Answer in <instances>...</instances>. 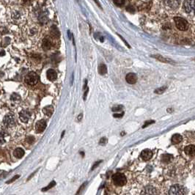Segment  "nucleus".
I'll list each match as a JSON object with an SVG mask.
<instances>
[{"label": "nucleus", "mask_w": 195, "mask_h": 195, "mask_svg": "<svg viewBox=\"0 0 195 195\" xmlns=\"http://www.w3.org/2000/svg\"><path fill=\"white\" fill-rule=\"evenodd\" d=\"M21 98V97L19 96V95L16 94V93H13V94L11 95V99L13 101H17V100H19Z\"/></svg>", "instance_id": "nucleus-28"}, {"label": "nucleus", "mask_w": 195, "mask_h": 195, "mask_svg": "<svg viewBox=\"0 0 195 195\" xmlns=\"http://www.w3.org/2000/svg\"><path fill=\"white\" fill-rule=\"evenodd\" d=\"M113 116L114 117V118H122V117L123 116V112L121 113V114H114Z\"/></svg>", "instance_id": "nucleus-33"}, {"label": "nucleus", "mask_w": 195, "mask_h": 195, "mask_svg": "<svg viewBox=\"0 0 195 195\" xmlns=\"http://www.w3.org/2000/svg\"><path fill=\"white\" fill-rule=\"evenodd\" d=\"M79 120H80V119H81V118H82V114H79Z\"/></svg>", "instance_id": "nucleus-35"}, {"label": "nucleus", "mask_w": 195, "mask_h": 195, "mask_svg": "<svg viewBox=\"0 0 195 195\" xmlns=\"http://www.w3.org/2000/svg\"><path fill=\"white\" fill-rule=\"evenodd\" d=\"M166 89H167V87H159L156 89L155 90V93H156V94H162Z\"/></svg>", "instance_id": "nucleus-23"}, {"label": "nucleus", "mask_w": 195, "mask_h": 195, "mask_svg": "<svg viewBox=\"0 0 195 195\" xmlns=\"http://www.w3.org/2000/svg\"><path fill=\"white\" fill-rule=\"evenodd\" d=\"M126 80L128 84H134L137 81V76H136V74L134 73H130L126 75Z\"/></svg>", "instance_id": "nucleus-10"}, {"label": "nucleus", "mask_w": 195, "mask_h": 195, "mask_svg": "<svg viewBox=\"0 0 195 195\" xmlns=\"http://www.w3.org/2000/svg\"><path fill=\"white\" fill-rule=\"evenodd\" d=\"M153 156V152L150 150H144L141 153V158L142 159H143L144 161H148V160H150V158Z\"/></svg>", "instance_id": "nucleus-11"}, {"label": "nucleus", "mask_w": 195, "mask_h": 195, "mask_svg": "<svg viewBox=\"0 0 195 195\" xmlns=\"http://www.w3.org/2000/svg\"><path fill=\"white\" fill-rule=\"evenodd\" d=\"M21 10H13L12 15H11V18H12L13 21L15 22V24H19L20 21L23 20V16H22L21 13H20Z\"/></svg>", "instance_id": "nucleus-8"}, {"label": "nucleus", "mask_w": 195, "mask_h": 195, "mask_svg": "<svg viewBox=\"0 0 195 195\" xmlns=\"http://www.w3.org/2000/svg\"><path fill=\"white\" fill-rule=\"evenodd\" d=\"M4 124L7 127H11L15 124V118L13 115L11 114H9L5 117L4 118Z\"/></svg>", "instance_id": "nucleus-7"}, {"label": "nucleus", "mask_w": 195, "mask_h": 195, "mask_svg": "<svg viewBox=\"0 0 195 195\" xmlns=\"http://www.w3.org/2000/svg\"><path fill=\"white\" fill-rule=\"evenodd\" d=\"M42 48L43 50L47 51L51 48V42L49 39L45 38L42 42Z\"/></svg>", "instance_id": "nucleus-15"}, {"label": "nucleus", "mask_w": 195, "mask_h": 195, "mask_svg": "<svg viewBox=\"0 0 195 195\" xmlns=\"http://www.w3.org/2000/svg\"><path fill=\"white\" fill-rule=\"evenodd\" d=\"M98 73L101 75H105L107 73V67L105 64L101 63L99 66H98Z\"/></svg>", "instance_id": "nucleus-20"}, {"label": "nucleus", "mask_w": 195, "mask_h": 195, "mask_svg": "<svg viewBox=\"0 0 195 195\" xmlns=\"http://www.w3.org/2000/svg\"><path fill=\"white\" fill-rule=\"evenodd\" d=\"M183 9L186 13L190 15H194L195 14V1H185L183 2Z\"/></svg>", "instance_id": "nucleus-4"}, {"label": "nucleus", "mask_w": 195, "mask_h": 195, "mask_svg": "<svg viewBox=\"0 0 195 195\" xmlns=\"http://www.w3.org/2000/svg\"><path fill=\"white\" fill-rule=\"evenodd\" d=\"M55 184H56L55 181H51L50 183H49V185L48 186H46V187H45V188H43L42 191H43V192H45V191L49 190V188H52V187H54V186H55Z\"/></svg>", "instance_id": "nucleus-25"}, {"label": "nucleus", "mask_w": 195, "mask_h": 195, "mask_svg": "<svg viewBox=\"0 0 195 195\" xmlns=\"http://www.w3.org/2000/svg\"><path fill=\"white\" fill-rule=\"evenodd\" d=\"M46 76H47V79H49V81H52L57 79V74L54 70L49 69L48 70L47 72H46Z\"/></svg>", "instance_id": "nucleus-12"}, {"label": "nucleus", "mask_w": 195, "mask_h": 195, "mask_svg": "<svg viewBox=\"0 0 195 195\" xmlns=\"http://www.w3.org/2000/svg\"><path fill=\"white\" fill-rule=\"evenodd\" d=\"M45 127H46V123L44 120H41L37 122L35 125V130L37 133H41L45 130Z\"/></svg>", "instance_id": "nucleus-9"}, {"label": "nucleus", "mask_w": 195, "mask_h": 195, "mask_svg": "<svg viewBox=\"0 0 195 195\" xmlns=\"http://www.w3.org/2000/svg\"><path fill=\"white\" fill-rule=\"evenodd\" d=\"M112 180L114 183L118 186H123L127 183L126 176L122 173H116L112 176Z\"/></svg>", "instance_id": "nucleus-2"}, {"label": "nucleus", "mask_w": 195, "mask_h": 195, "mask_svg": "<svg viewBox=\"0 0 195 195\" xmlns=\"http://www.w3.org/2000/svg\"><path fill=\"white\" fill-rule=\"evenodd\" d=\"M35 137L32 136H29V137H27V138L26 139V142H28L29 144H32V143L35 142Z\"/></svg>", "instance_id": "nucleus-26"}, {"label": "nucleus", "mask_w": 195, "mask_h": 195, "mask_svg": "<svg viewBox=\"0 0 195 195\" xmlns=\"http://www.w3.org/2000/svg\"><path fill=\"white\" fill-rule=\"evenodd\" d=\"M167 4L170 7H171L172 8H176V7H178L179 4H180V1H167Z\"/></svg>", "instance_id": "nucleus-22"}, {"label": "nucleus", "mask_w": 195, "mask_h": 195, "mask_svg": "<svg viewBox=\"0 0 195 195\" xmlns=\"http://www.w3.org/2000/svg\"><path fill=\"white\" fill-rule=\"evenodd\" d=\"M174 21L175 22L177 28L179 30L186 31L188 29V23L186 20H185L183 18H180V17H175Z\"/></svg>", "instance_id": "nucleus-3"}, {"label": "nucleus", "mask_w": 195, "mask_h": 195, "mask_svg": "<svg viewBox=\"0 0 195 195\" xmlns=\"http://www.w3.org/2000/svg\"><path fill=\"white\" fill-rule=\"evenodd\" d=\"M155 123V121H153V120H149V121L145 122V124H144V126H142V128H145V127H147V126H149V125L153 124V123Z\"/></svg>", "instance_id": "nucleus-31"}, {"label": "nucleus", "mask_w": 195, "mask_h": 195, "mask_svg": "<svg viewBox=\"0 0 195 195\" xmlns=\"http://www.w3.org/2000/svg\"><path fill=\"white\" fill-rule=\"evenodd\" d=\"M39 80L37 74L35 72H29L25 77V81L27 84L31 86L35 85Z\"/></svg>", "instance_id": "nucleus-5"}, {"label": "nucleus", "mask_w": 195, "mask_h": 195, "mask_svg": "<svg viewBox=\"0 0 195 195\" xmlns=\"http://www.w3.org/2000/svg\"><path fill=\"white\" fill-rule=\"evenodd\" d=\"M172 158V156L170 154H164L162 157V160L164 163H169L171 162Z\"/></svg>", "instance_id": "nucleus-21"}, {"label": "nucleus", "mask_w": 195, "mask_h": 195, "mask_svg": "<svg viewBox=\"0 0 195 195\" xmlns=\"http://www.w3.org/2000/svg\"><path fill=\"white\" fill-rule=\"evenodd\" d=\"M186 190L184 187L180 185L172 186L168 191V195H185Z\"/></svg>", "instance_id": "nucleus-1"}, {"label": "nucleus", "mask_w": 195, "mask_h": 195, "mask_svg": "<svg viewBox=\"0 0 195 195\" xmlns=\"http://www.w3.org/2000/svg\"><path fill=\"white\" fill-rule=\"evenodd\" d=\"M19 178V175H15V176H14L13 178L12 179H10V180H8V181L7 182V183H13V181H15L16 179H18Z\"/></svg>", "instance_id": "nucleus-32"}, {"label": "nucleus", "mask_w": 195, "mask_h": 195, "mask_svg": "<svg viewBox=\"0 0 195 195\" xmlns=\"http://www.w3.org/2000/svg\"><path fill=\"white\" fill-rule=\"evenodd\" d=\"M184 152L189 156H195V146L194 145H188L184 148Z\"/></svg>", "instance_id": "nucleus-14"}, {"label": "nucleus", "mask_w": 195, "mask_h": 195, "mask_svg": "<svg viewBox=\"0 0 195 195\" xmlns=\"http://www.w3.org/2000/svg\"><path fill=\"white\" fill-rule=\"evenodd\" d=\"M123 109V106H122V105H117V106H113L112 109V112H115L121 111Z\"/></svg>", "instance_id": "nucleus-24"}, {"label": "nucleus", "mask_w": 195, "mask_h": 195, "mask_svg": "<svg viewBox=\"0 0 195 195\" xmlns=\"http://www.w3.org/2000/svg\"><path fill=\"white\" fill-rule=\"evenodd\" d=\"M125 1H123V0H117V1H114V3L116 4V5H119V6H121V5H124Z\"/></svg>", "instance_id": "nucleus-30"}, {"label": "nucleus", "mask_w": 195, "mask_h": 195, "mask_svg": "<svg viewBox=\"0 0 195 195\" xmlns=\"http://www.w3.org/2000/svg\"><path fill=\"white\" fill-rule=\"evenodd\" d=\"M14 156L17 158H21L24 156V150L21 148H16L13 152Z\"/></svg>", "instance_id": "nucleus-17"}, {"label": "nucleus", "mask_w": 195, "mask_h": 195, "mask_svg": "<svg viewBox=\"0 0 195 195\" xmlns=\"http://www.w3.org/2000/svg\"><path fill=\"white\" fill-rule=\"evenodd\" d=\"M101 161H100V162H96V163L94 164V166H93V168H92V170H93L95 168V167H97L98 166V164H99L101 163Z\"/></svg>", "instance_id": "nucleus-34"}, {"label": "nucleus", "mask_w": 195, "mask_h": 195, "mask_svg": "<svg viewBox=\"0 0 195 195\" xmlns=\"http://www.w3.org/2000/svg\"><path fill=\"white\" fill-rule=\"evenodd\" d=\"M171 140L172 144H178V143H180L183 140V137H182L181 135L176 134H174L172 136Z\"/></svg>", "instance_id": "nucleus-18"}, {"label": "nucleus", "mask_w": 195, "mask_h": 195, "mask_svg": "<svg viewBox=\"0 0 195 195\" xmlns=\"http://www.w3.org/2000/svg\"><path fill=\"white\" fill-rule=\"evenodd\" d=\"M19 118H20L21 120L24 123H27L30 118V113L27 111H22L19 114Z\"/></svg>", "instance_id": "nucleus-13"}, {"label": "nucleus", "mask_w": 195, "mask_h": 195, "mask_svg": "<svg viewBox=\"0 0 195 195\" xmlns=\"http://www.w3.org/2000/svg\"><path fill=\"white\" fill-rule=\"evenodd\" d=\"M152 57L156 58V59H158V60L161 61V62H165V63H171V62H174L173 61L170 60V59H167V58H164V57H163L161 55H153Z\"/></svg>", "instance_id": "nucleus-19"}, {"label": "nucleus", "mask_w": 195, "mask_h": 195, "mask_svg": "<svg viewBox=\"0 0 195 195\" xmlns=\"http://www.w3.org/2000/svg\"><path fill=\"white\" fill-rule=\"evenodd\" d=\"M126 10H127L128 12L131 13H134L135 12V9L133 5H129V6H128V7H126Z\"/></svg>", "instance_id": "nucleus-27"}, {"label": "nucleus", "mask_w": 195, "mask_h": 195, "mask_svg": "<svg viewBox=\"0 0 195 195\" xmlns=\"http://www.w3.org/2000/svg\"><path fill=\"white\" fill-rule=\"evenodd\" d=\"M107 143V139L106 137H103L101 139V140L99 141V144L101 145H104Z\"/></svg>", "instance_id": "nucleus-29"}, {"label": "nucleus", "mask_w": 195, "mask_h": 195, "mask_svg": "<svg viewBox=\"0 0 195 195\" xmlns=\"http://www.w3.org/2000/svg\"><path fill=\"white\" fill-rule=\"evenodd\" d=\"M44 114H45L46 116L51 117L52 115L53 112H54V107L52 106H45L43 110Z\"/></svg>", "instance_id": "nucleus-16"}, {"label": "nucleus", "mask_w": 195, "mask_h": 195, "mask_svg": "<svg viewBox=\"0 0 195 195\" xmlns=\"http://www.w3.org/2000/svg\"><path fill=\"white\" fill-rule=\"evenodd\" d=\"M141 195H158V190L152 186H148L143 188Z\"/></svg>", "instance_id": "nucleus-6"}]
</instances>
